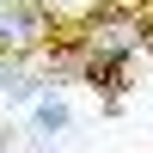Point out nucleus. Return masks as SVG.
<instances>
[{
  "label": "nucleus",
  "instance_id": "obj_1",
  "mask_svg": "<svg viewBox=\"0 0 153 153\" xmlns=\"http://www.w3.org/2000/svg\"><path fill=\"white\" fill-rule=\"evenodd\" d=\"M68 117H74V110H68V98H61V92H43V98H31V123H37V135H49V141L68 129Z\"/></svg>",
  "mask_w": 153,
  "mask_h": 153
},
{
  "label": "nucleus",
  "instance_id": "obj_2",
  "mask_svg": "<svg viewBox=\"0 0 153 153\" xmlns=\"http://www.w3.org/2000/svg\"><path fill=\"white\" fill-rule=\"evenodd\" d=\"M31 37H37V6H25V0L19 6H0V43L19 49V43H31Z\"/></svg>",
  "mask_w": 153,
  "mask_h": 153
},
{
  "label": "nucleus",
  "instance_id": "obj_3",
  "mask_svg": "<svg viewBox=\"0 0 153 153\" xmlns=\"http://www.w3.org/2000/svg\"><path fill=\"white\" fill-rule=\"evenodd\" d=\"M0 6H19V0H0Z\"/></svg>",
  "mask_w": 153,
  "mask_h": 153
}]
</instances>
